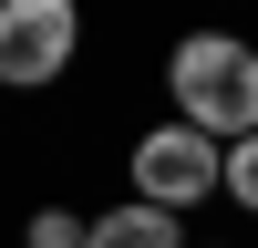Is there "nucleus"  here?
Returning a JSON list of instances; mask_svg holds the SVG:
<instances>
[{"mask_svg": "<svg viewBox=\"0 0 258 248\" xmlns=\"http://www.w3.org/2000/svg\"><path fill=\"white\" fill-rule=\"evenodd\" d=\"M227 207H238V217H258V135H238L227 145V186H217Z\"/></svg>", "mask_w": 258, "mask_h": 248, "instance_id": "obj_6", "label": "nucleus"}, {"mask_svg": "<svg viewBox=\"0 0 258 248\" xmlns=\"http://www.w3.org/2000/svg\"><path fill=\"white\" fill-rule=\"evenodd\" d=\"M155 73H165V114H176V124H197V135H217V145L258 135V41L248 31L197 21V31L165 41Z\"/></svg>", "mask_w": 258, "mask_h": 248, "instance_id": "obj_1", "label": "nucleus"}, {"mask_svg": "<svg viewBox=\"0 0 258 248\" xmlns=\"http://www.w3.org/2000/svg\"><path fill=\"white\" fill-rule=\"evenodd\" d=\"M217 186H227V145L217 135H197V124H145L135 145H124V197H145V207H165V217H197V207H217Z\"/></svg>", "mask_w": 258, "mask_h": 248, "instance_id": "obj_2", "label": "nucleus"}, {"mask_svg": "<svg viewBox=\"0 0 258 248\" xmlns=\"http://www.w3.org/2000/svg\"><path fill=\"white\" fill-rule=\"evenodd\" d=\"M83 248H186V217L124 197V207H103V217H93V238H83Z\"/></svg>", "mask_w": 258, "mask_h": 248, "instance_id": "obj_4", "label": "nucleus"}, {"mask_svg": "<svg viewBox=\"0 0 258 248\" xmlns=\"http://www.w3.org/2000/svg\"><path fill=\"white\" fill-rule=\"evenodd\" d=\"M83 62V0H0V93H52Z\"/></svg>", "mask_w": 258, "mask_h": 248, "instance_id": "obj_3", "label": "nucleus"}, {"mask_svg": "<svg viewBox=\"0 0 258 248\" xmlns=\"http://www.w3.org/2000/svg\"><path fill=\"white\" fill-rule=\"evenodd\" d=\"M83 238H93V217H83V207H31V217H21V248H83Z\"/></svg>", "mask_w": 258, "mask_h": 248, "instance_id": "obj_5", "label": "nucleus"}, {"mask_svg": "<svg viewBox=\"0 0 258 248\" xmlns=\"http://www.w3.org/2000/svg\"><path fill=\"white\" fill-rule=\"evenodd\" d=\"M186 248H238V238H186Z\"/></svg>", "mask_w": 258, "mask_h": 248, "instance_id": "obj_7", "label": "nucleus"}]
</instances>
